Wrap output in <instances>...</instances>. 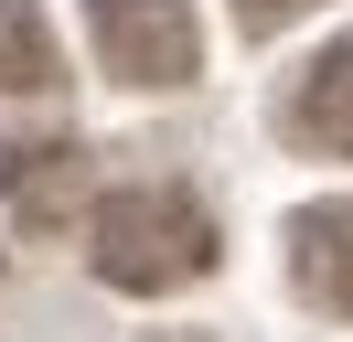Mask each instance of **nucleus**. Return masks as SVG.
Masks as SVG:
<instances>
[{"label": "nucleus", "mask_w": 353, "mask_h": 342, "mask_svg": "<svg viewBox=\"0 0 353 342\" xmlns=\"http://www.w3.org/2000/svg\"><path fill=\"white\" fill-rule=\"evenodd\" d=\"M86 268L108 289H129V299H161V289L214 268V214L182 182H129V192H108L86 214Z\"/></svg>", "instance_id": "nucleus-1"}, {"label": "nucleus", "mask_w": 353, "mask_h": 342, "mask_svg": "<svg viewBox=\"0 0 353 342\" xmlns=\"http://www.w3.org/2000/svg\"><path fill=\"white\" fill-rule=\"evenodd\" d=\"M97 64L118 86H193L203 75V21L193 0H86Z\"/></svg>", "instance_id": "nucleus-2"}, {"label": "nucleus", "mask_w": 353, "mask_h": 342, "mask_svg": "<svg viewBox=\"0 0 353 342\" xmlns=\"http://www.w3.org/2000/svg\"><path fill=\"white\" fill-rule=\"evenodd\" d=\"M0 203L22 235H65L97 214V161L75 139H0Z\"/></svg>", "instance_id": "nucleus-3"}, {"label": "nucleus", "mask_w": 353, "mask_h": 342, "mask_svg": "<svg viewBox=\"0 0 353 342\" xmlns=\"http://www.w3.org/2000/svg\"><path fill=\"white\" fill-rule=\"evenodd\" d=\"M289 278L310 310L353 321V203H300L289 214Z\"/></svg>", "instance_id": "nucleus-4"}, {"label": "nucleus", "mask_w": 353, "mask_h": 342, "mask_svg": "<svg viewBox=\"0 0 353 342\" xmlns=\"http://www.w3.org/2000/svg\"><path fill=\"white\" fill-rule=\"evenodd\" d=\"M289 128H300L310 150H343V161H353V43H332V54L300 75V107H289Z\"/></svg>", "instance_id": "nucleus-5"}, {"label": "nucleus", "mask_w": 353, "mask_h": 342, "mask_svg": "<svg viewBox=\"0 0 353 342\" xmlns=\"http://www.w3.org/2000/svg\"><path fill=\"white\" fill-rule=\"evenodd\" d=\"M65 86V54H54V21L32 0H0V97H43Z\"/></svg>", "instance_id": "nucleus-6"}, {"label": "nucleus", "mask_w": 353, "mask_h": 342, "mask_svg": "<svg viewBox=\"0 0 353 342\" xmlns=\"http://www.w3.org/2000/svg\"><path fill=\"white\" fill-rule=\"evenodd\" d=\"M300 11H310V0H236L246 32H279V21H300Z\"/></svg>", "instance_id": "nucleus-7"}, {"label": "nucleus", "mask_w": 353, "mask_h": 342, "mask_svg": "<svg viewBox=\"0 0 353 342\" xmlns=\"http://www.w3.org/2000/svg\"><path fill=\"white\" fill-rule=\"evenodd\" d=\"M150 342H193V332H150Z\"/></svg>", "instance_id": "nucleus-8"}]
</instances>
